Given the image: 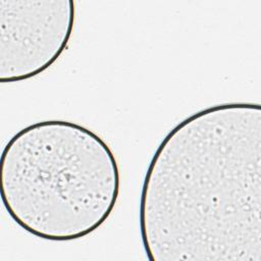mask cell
<instances>
[{"label": "cell", "instance_id": "3957f363", "mask_svg": "<svg viewBox=\"0 0 261 261\" xmlns=\"http://www.w3.org/2000/svg\"><path fill=\"white\" fill-rule=\"evenodd\" d=\"M74 20L72 0H0V82L27 81L53 65Z\"/></svg>", "mask_w": 261, "mask_h": 261}, {"label": "cell", "instance_id": "6da1fadb", "mask_svg": "<svg viewBox=\"0 0 261 261\" xmlns=\"http://www.w3.org/2000/svg\"><path fill=\"white\" fill-rule=\"evenodd\" d=\"M151 261H261V105L207 107L178 122L142 185Z\"/></svg>", "mask_w": 261, "mask_h": 261}, {"label": "cell", "instance_id": "7a4b0ae2", "mask_svg": "<svg viewBox=\"0 0 261 261\" xmlns=\"http://www.w3.org/2000/svg\"><path fill=\"white\" fill-rule=\"evenodd\" d=\"M120 191L117 160L96 133L43 120L14 134L0 160V194L12 220L47 241L85 238L112 213Z\"/></svg>", "mask_w": 261, "mask_h": 261}]
</instances>
